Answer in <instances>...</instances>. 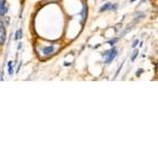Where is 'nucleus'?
<instances>
[{
    "instance_id": "f257e3e1",
    "label": "nucleus",
    "mask_w": 158,
    "mask_h": 158,
    "mask_svg": "<svg viewBox=\"0 0 158 158\" xmlns=\"http://www.w3.org/2000/svg\"><path fill=\"white\" fill-rule=\"evenodd\" d=\"M116 55H117L116 49H112L110 51H106V53H103V56H104V58H106V61H104V62H106V64L111 63L112 61L114 60V58L116 57Z\"/></svg>"
},
{
    "instance_id": "f03ea898",
    "label": "nucleus",
    "mask_w": 158,
    "mask_h": 158,
    "mask_svg": "<svg viewBox=\"0 0 158 158\" xmlns=\"http://www.w3.org/2000/svg\"><path fill=\"white\" fill-rule=\"evenodd\" d=\"M6 29H4L3 24L1 23L0 21V44H4L6 42Z\"/></svg>"
},
{
    "instance_id": "7ed1b4c3",
    "label": "nucleus",
    "mask_w": 158,
    "mask_h": 158,
    "mask_svg": "<svg viewBox=\"0 0 158 158\" xmlns=\"http://www.w3.org/2000/svg\"><path fill=\"white\" fill-rule=\"evenodd\" d=\"M7 9L6 6V0H0V17L6 15Z\"/></svg>"
},
{
    "instance_id": "20e7f679",
    "label": "nucleus",
    "mask_w": 158,
    "mask_h": 158,
    "mask_svg": "<svg viewBox=\"0 0 158 158\" xmlns=\"http://www.w3.org/2000/svg\"><path fill=\"white\" fill-rule=\"evenodd\" d=\"M116 7H117L116 4L115 6H112L111 2H108V3H106L104 6L100 7V12H104V11H106V10H115Z\"/></svg>"
},
{
    "instance_id": "39448f33",
    "label": "nucleus",
    "mask_w": 158,
    "mask_h": 158,
    "mask_svg": "<svg viewBox=\"0 0 158 158\" xmlns=\"http://www.w3.org/2000/svg\"><path fill=\"white\" fill-rule=\"evenodd\" d=\"M54 47H47V48H44V49L42 50V53H43V55L44 56H49L51 54H53V52H54Z\"/></svg>"
},
{
    "instance_id": "423d86ee",
    "label": "nucleus",
    "mask_w": 158,
    "mask_h": 158,
    "mask_svg": "<svg viewBox=\"0 0 158 158\" xmlns=\"http://www.w3.org/2000/svg\"><path fill=\"white\" fill-rule=\"evenodd\" d=\"M12 64H13V62H12V61H10V62H9V73L11 74V75L13 74V67H12Z\"/></svg>"
},
{
    "instance_id": "0eeeda50",
    "label": "nucleus",
    "mask_w": 158,
    "mask_h": 158,
    "mask_svg": "<svg viewBox=\"0 0 158 158\" xmlns=\"http://www.w3.org/2000/svg\"><path fill=\"white\" fill-rule=\"evenodd\" d=\"M137 56H138V51H135V52H134V55L132 56V61H134L135 59H136Z\"/></svg>"
},
{
    "instance_id": "6e6552de",
    "label": "nucleus",
    "mask_w": 158,
    "mask_h": 158,
    "mask_svg": "<svg viewBox=\"0 0 158 158\" xmlns=\"http://www.w3.org/2000/svg\"><path fill=\"white\" fill-rule=\"evenodd\" d=\"M117 41L116 39H113V40H111V41H109V44L110 45H114V43H115Z\"/></svg>"
},
{
    "instance_id": "1a4fd4ad",
    "label": "nucleus",
    "mask_w": 158,
    "mask_h": 158,
    "mask_svg": "<svg viewBox=\"0 0 158 158\" xmlns=\"http://www.w3.org/2000/svg\"><path fill=\"white\" fill-rule=\"evenodd\" d=\"M137 44H138V40H135V41H134V43H133V48H135V47H136Z\"/></svg>"
}]
</instances>
